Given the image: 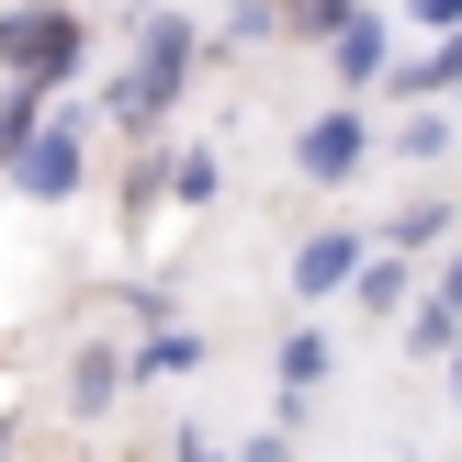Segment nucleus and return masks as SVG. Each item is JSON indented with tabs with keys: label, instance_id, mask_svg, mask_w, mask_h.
<instances>
[{
	"label": "nucleus",
	"instance_id": "f257e3e1",
	"mask_svg": "<svg viewBox=\"0 0 462 462\" xmlns=\"http://www.w3.org/2000/svg\"><path fill=\"white\" fill-rule=\"evenodd\" d=\"M0 57H12L23 90H34V79H68V68H79V23H68V12H12V23H0Z\"/></svg>",
	"mask_w": 462,
	"mask_h": 462
},
{
	"label": "nucleus",
	"instance_id": "f03ea898",
	"mask_svg": "<svg viewBox=\"0 0 462 462\" xmlns=\"http://www.w3.org/2000/svg\"><path fill=\"white\" fill-rule=\"evenodd\" d=\"M113 395H125V350H79L68 361V418H102Z\"/></svg>",
	"mask_w": 462,
	"mask_h": 462
},
{
	"label": "nucleus",
	"instance_id": "7ed1b4c3",
	"mask_svg": "<svg viewBox=\"0 0 462 462\" xmlns=\"http://www.w3.org/2000/svg\"><path fill=\"white\" fill-rule=\"evenodd\" d=\"M12 180H23L34 203H45V192H68V180H79V147H68V135H34V147L12 158Z\"/></svg>",
	"mask_w": 462,
	"mask_h": 462
},
{
	"label": "nucleus",
	"instance_id": "20e7f679",
	"mask_svg": "<svg viewBox=\"0 0 462 462\" xmlns=\"http://www.w3.org/2000/svg\"><path fill=\"white\" fill-rule=\"evenodd\" d=\"M293 158H305V180H338V170L361 158V125H350V113H328V125H305V147H293Z\"/></svg>",
	"mask_w": 462,
	"mask_h": 462
},
{
	"label": "nucleus",
	"instance_id": "39448f33",
	"mask_svg": "<svg viewBox=\"0 0 462 462\" xmlns=\"http://www.w3.org/2000/svg\"><path fill=\"white\" fill-rule=\"evenodd\" d=\"M350 271H361V248H350V237H305V260H293V293H338Z\"/></svg>",
	"mask_w": 462,
	"mask_h": 462
},
{
	"label": "nucleus",
	"instance_id": "423d86ee",
	"mask_svg": "<svg viewBox=\"0 0 462 462\" xmlns=\"http://www.w3.org/2000/svg\"><path fill=\"white\" fill-rule=\"evenodd\" d=\"M316 383H328V338L293 328V338H282V395H316Z\"/></svg>",
	"mask_w": 462,
	"mask_h": 462
},
{
	"label": "nucleus",
	"instance_id": "0eeeda50",
	"mask_svg": "<svg viewBox=\"0 0 462 462\" xmlns=\"http://www.w3.org/2000/svg\"><path fill=\"white\" fill-rule=\"evenodd\" d=\"M338 68H350V79H373V68H383V23H373V12L338 23Z\"/></svg>",
	"mask_w": 462,
	"mask_h": 462
},
{
	"label": "nucleus",
	"instance_id": "6e6552de",
	"mask_svg": "<svg viewBox=\"0 0 462 462\" xmlns=\"http://www.w3.org/2000/svg\"><path fill=\"white\" fill-rule=\"evenodd\" d=\"M350 12H361V0H293V23H282V34H338Z\"/></svg>",
	"mask_w": 462,
	"mask_h": 462
},
{
	"label": "nucleus",
	"instance_id": "1a4fd4ad",
	"mask_svg": "<svg viewBox=\"0 0 462 462\" xmlns=\"http://www.w3.org/2000/svg\"><path fill=\"white\" fill-rule=\"evenodd\" d=\"M418 23H462V0H418Z\"/></svg>",
	"mask_w": 462,
	"mask_h": 462
},
{
	"label": "nucleus",
	"instance_id": "9d476101",
	"mask_svg": "<svg viewBox=\"0 0 462 462\" xmlns=\"http://www.w3.org/2000/svg\"><path fill=\"white\" fill-rule=\"evenodd\" d=\"M440 305H451V316H462V260H451V282H440Z\"/></svg>",
	"mask_w": 462,
	"mask_h": 462
},
{
	"label": "nucleus",
	"instance_id": "9b49d317",
	"mask_svg": "<svg viewBox=\"0 0 462 462\" xmlns=\"http://www.w3.org/2000/svg\"><path fill=\"white\" fill-rule=\"evenodd\" d=\"M440 79H451V90H462V45H451V57H440Z\"/></svg>",
	"mask_w": 462,
	"mask_h": 462
},
{
	"label": "nucleus",
	"instance_id": "f8f14e48",
	"mask_svg": "<svg viewBox=\"0 0 462 462\" xmlns=\"http://www.w3.org/2000/svg\"><path fill=\"white\" fill-rule=\"evenodd\" d=\"M451 395H462V361H451Z\"/></svg>",
	"mask_w": 462,
	"mask_h": 462
}]
</instances>
